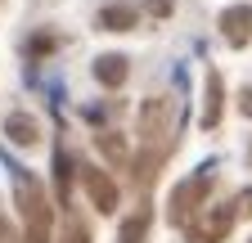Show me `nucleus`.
I'll use <instances>...</instances> for the list:
<instances>
[{
  "mask_svg": "<svg viewBox=\"0 0 252 243\" xmlns=\"http://www.w3.org/2000/svg\"><path fill=\"white\" fill-rule=\"evenodd\" d=\"M9 176H14V198H18V212L27 221V239L32 243H50V203L36 185V176H27L23 167L9 162Z\"/></svg>",
  "mask_w": 252,
  "mask_h": 243,
  "instance_id": "f257e3e1",
  "label": "nucleus"
},
{
  "mask_svg": "<svg viewBox=\"0 0 252 243\" xmlns=\"http://www.w3.org/2000/svg\"><path fill=\"white\" fill-rule=\"evenodd\" d=\"M81 185H86L90 203L99 207V212H117V185H113L99 167H81Z\"/></svg>",
  "mask_w": 252,
  "mask_h": 243,
  "instance_id": "f03ea898",
  "label": "nucleus"
},
{
  "mask_svg": "<svg viewBox=\"0 0 252 243\" xmlns=\"http://www.w3.org/2000/svg\"><path fill=\"white\" fill-rule=\"evenodd\" d=\"M220 32L230 45H248L252 41V5H230L220 14Z\"/></svg>",
  "mask_w": 252,
  "mask_h": 243,
  "instance_id": "7ed1b4c3",
  "label": "nucleus"
},
{
  "mask_svg": "<svg viewBox=\"0 0 252 243\" xmlns=\"http://www.w3.org/2000/svg\"><path fill=\"white\" fill-rule=\"evenodd\" d=\"M167 122H171V108H167V99H149V104H144V113H140V131H144V140L167 135Z\"/></svg>",
  "mask_w": 252,
  "mask_h": 243,
  "instance_id": "20e7f679",
  "label": "nucleus"
},
{
  "mask_svg": "<svg viewBox=\"0 0 252 243\" xmlns=\"http://www.w3.org/2000/svg\"><path fill=\"white\" fill-rule=\"evenodd\" d=\"M230 221H234V216H230V207H216L203 225L189 230V239H194V243H220V239H225V230H230Z\"/></svg>",
  "mask_w": 252,
  "mask_h": 243,
  "instance_id": "39448f33",
  "label": "nucleus"
},
{
  "mask_svg": "<svg viewBox=\"0 0 252 243\" xmlns=\"http://www.w3.org/2000/svg\"><path fill=\"white\" fill-rule=\"evenodd\" d=\"M5 135L14 144H36L41 140V126H36V117H27V113H9L5 117Z\"/></svg>",
  "mask_w": 252,
  "mask_h": 243,
  "instance_id": "423d86ee",
  "label": "nucleus"
},
{
  "mask_svg": "<svg viewBox=\"0 0 252 243\" xmlns=\"http://www.w3.org/2000/svg\"><path fill=\"white\" fill-rule=\"evenodd\" d=\"M99 27H104V32H131V27H135V5H108V9H99Z\"/></svg>",
  "mask_w": 252,
  "mask_h": 243,
  "instance_id": "0eeeda50",
  "label": "nucleus"
},
{
  "mask_svg": "<svg viewBox=\"0 0 252 243\" xmlns=\"http://www.w3.org/2000/svg\"><path fill=\"white\" fill-rule=\"evenodd\" d=\"M94 77H99V86H122L126 81V59L122 54H99L94 59Z\"/></svg>",
  "mask_w": 252,
  "mask_h": 243,
  "instance_id": "6e6552de",
  "label": "nucleus"
},
{
  "mask_svg": "<svg viewBox=\"0 0 252 243\" xmlns=\"http://www.w3.org/2000/svg\"><path fill=\"white\" fill-rule=\"evenodd\" d=\"M220 122V77L207 72V108H203V126H216Z\"/></svg>",
  "mask_w": 252,
  "mask_h": 243,
  "instance_id": "1a4fd4ad",
  "label": "nucleus"
},
{
  "mask_svg": "<svg viewBox=\"0 0 252 243\" xmlns=\"http://www.w3.org/2000/svg\"><path fill=\"white\" fill-rule=\"evenodd\" d=\"M140 234H144V216L126 221V230H122V243H140Z\"/></svg>",
  "mask_w": 252,
  "mask_h": 243,
  "instance_id": "9d476101",
  "label": "nucleus"
},
{
  "mask_svg": "<svg viewBox=\"0 0 252 243\" xmlns=\"http://www.w3.org/2000/svg\"><path fill=\"white\" fill-rule=\"evenodd\" d=\"M171 9H176V0H149V14L153 18H167Z\"/></svg>",
  "mask_w": 252,
  "mask_h": 243,
  "instance_id": "9b49d317",
  "label": "nucleus"
},
{
  "mask_svg": "<svg viewBox=\"0 0 252 243\" xmlns=\"http://www.w3.org/2000/svg\"><path fill=\"white\" fill-rule=\"evenodd\" d=\"M239 108H243V113L252 117V90H243V99H239Z\"/></svg>",
  "mask_w": 252,
  "mask_h": 243,
  "instance_id": "f8f14e48",
  "label": "nucleus"
},
{
  "mask_svg": "<svg viewBox=\"0 0 252 243\" xmlns=\"http://www.w3.org/2000/svg\"><path fill=\"white\" fill-rule=\"evenodd\" d=\"M239 207H243V212H252V189H248V194L239 198Z\"/></svg>",
  "mask_w": 252,
  "mask_h": 243,
  "instance_id": "ddd939ff",
  "label": "nucleus"
},
{
  "mask_svg": "<svg viewBox=\"0 0 252 243\" xmlns=\"http://www.w3.org/2000/svg\"><path fill=\"white\" fill-rule=\"evenodd\" d=\"M248 158H252V149H248Z\"/></svg>",
  "mask_w": 252,
  "mask_h": 243,
  "instance_id": "4468645a",
  "label": "nucleus"
}]
</instances>
